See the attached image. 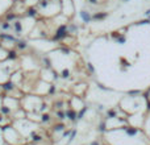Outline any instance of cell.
Here are the masks:
<instances>
[{"mask_svg":"<svg viewBox=\"0 0 150 145\" xmlns=\"http://www.w3.org/2000/svg\"><path fill=\"white\" fill-rule=\"evenodd\" d=\"M148 106H149V108H150V95L148 96Z\"/></svg>","mask_w":150,"mask_h":145,"instance_id":"2","label":"cell"},{"mask_svg":"<svg viewBox=\"0 0 150 145\" xmlns=\"http://www.w3.org/2000/svg\"><path fill=\"white\" fill-rule=\"evenodd\" d=\"M144 132H145L146 137L150 140V112L146 115V119H145V124H144Z\"/></svg>","mask_w":150,"mask_h":145,"instance_id":"1","label":"cell"}]
</instances>
